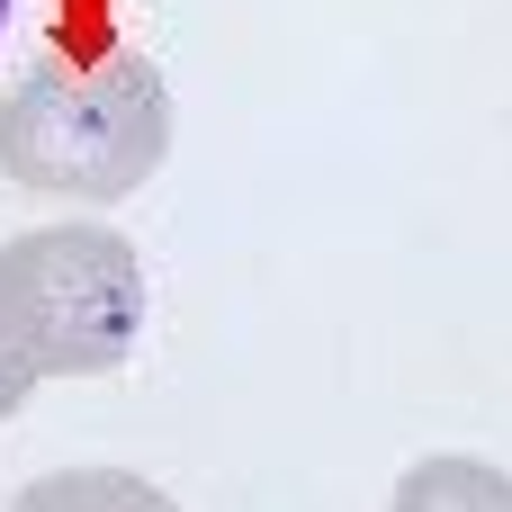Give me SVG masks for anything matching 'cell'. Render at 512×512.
Here are the masks:
<instances>
[{"label": "cell", "instance_id": "cell-1", "mask_svg": "<svg viewBox=\"0 0 512 512\" xmlns=\"http://www.w3.org/2000/svg\"><path fill=\"white\" fill-rule=\"evenodd\" d=\"M171 153V90L153 54H99V63H45L0 99V171L36 198H126Z\"/></svg>", "mask_w": 512, "mask_h": 512}, {"label": "cell", "instance_id": "cell-2", "mask_svg": "<svg viewBox=\"0 0 512 512\" xmlns=\"http://www.w3.org/2000/svg\"><path fill=\"white\" fill-rule=\"evenodd\" d=\"M0 288L45 378H108L144 333V261L108 225H27L0 243Z\"/></svg>", "mask_w": 512, "mask_h": 512}, {"label": "cell", "instance_id": "cell-3", "mask_svg": "<svg viewBox=\"0 0 512 512\" xmlns=\"http://www.w3.org/2000/svg\"><path fill=\"white\" fill-rule=\"evenodd\" d=\"M387 512H512V477L486 459H414Z\"/></svg>", "mask_w": 512, "mask_h": 512}, {"label": "cell", "instance_id": "cell-4", "mask_svg": "<svg viewBox=\"0 0 512 512\" xmlns=\"http://www.w3.org/2000/svg\"><path fill=\"white\" fill-rule=\"evenodd\" d=\"M9 512H180V504L126 468H63V477H36Z\"/></svg>", "mask_w": 512, "mask_h": 512}, {"label": "cell", "instance_id": "cell-5", "mask_svg": "<svg viewBox=\"0 0 512 512\" xmlns=\"http://www.w3.org/2000/svg\"><path fill=\"white\" fill-rule=\"evenodd\" d=\"M36 351H27V324H18V306H9V288H0V414H18L27 396H36Z\"/></svg>", "mask_w": 512, "mask_h": 512}, {"label": "cell", "instance_id": "cell-6", "mask_svg": "<svg viewBox=\"0 0 512 512\" xmlns=\"http://www.w3.org/2000/svg\"><path fill=\"white\" fill-rule=\"evenodd\" d=\"M0 27H9V0H0Z\"/></svg>", "mask_w": 512, "mask_h": 512}]
</instances>
